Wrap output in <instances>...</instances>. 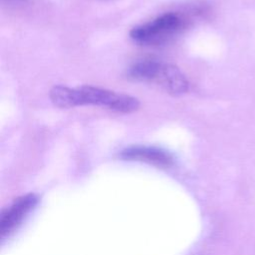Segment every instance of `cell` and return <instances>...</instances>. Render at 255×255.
I'll return each mask as SVG.
<instances>
[{
	"label": "cell",
	"instance_id": "5",
	"mask_svg": "<svg viewBox=\"0 0 255 255\" xmlns=\"http://www.w3.org/2000/svg\"><path fill=\"white\" fill-rule=\"evenodd\" d=\"M120 157L125 160L141 161L164 168L173 165V157L170 153L153 146H129L121 151Z\"/></svg>",
	"mask_w": 255,
	"mask_h": 255
},
{
	"label": "cell",
	"instance_id": "1",
	"mask_svg": "<svg viewBox=\"0 0 255 255\" xmlns=\"http://www.w3.org/2000/svg\"><path fill=\"white\" fill-rule=\"evenodd\" d=\"M50 99L55 106L63 109L95 105L120 113H132L140 105L139 101L132 96L94 86L70 88L57 85L51 89Z\"/></svg>",
	"mask_w": 255,
	"mask_h": 255
},
{
	"label": "cell",
	"instance_id": "4",
	"mask_svg": "<svg viewBox=\"0 0 255 255\" xmlns=\"http://www.w3.org/2000/svg\"><path fill=\"white\" fill-rule=\"evenodd\" d=\"M38 198L34 194H26L17 198L1 215V238L9 236L36 206Z\"/></svg>",
	"mask_w": 255,
	"mask_h": 255
},
{
	"label": "cell",
	"instance_id": "3",
	"mask_svg": "<svg viewBox=\"0 0 255 255\" xmlns=\"http://www.w3.org/2000/svg\"><path fill=\"white\" fill-rule=\"evenodd\" d=\"M185 26L186 20L181 15L165 13L150 22L134 27L129 35L139 45H158L177 35Z\"/></svg>",
	"mask_w": 255,
	"mask_h": 255
},
{
	"label": "cell",
	"instance_id": "2",
	"mask_svg": "<svg viewBox=\"0 0 255 255\" xmlns=\"http://www.w3.org/2000/svg\"><path fill=\"white\" fill-rule=\"evenodd\" d=\"M128 77L133 81L153 82L173 96L188 91V81L175 66L154 59H144L134 63L128 69Z\"/></svg>",
	"mask_w": 255,
	"mask_h": 255
}]
</instances>
